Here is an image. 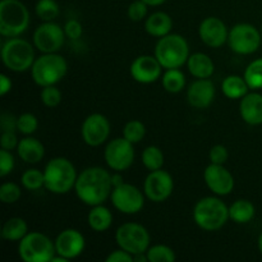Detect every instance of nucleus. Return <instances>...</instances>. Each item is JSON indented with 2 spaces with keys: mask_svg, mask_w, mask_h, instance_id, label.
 Masks as SVG:
<instances>
[{
  "mask_svg": "<svg viewBox=\"0 0 262 262\" xmlns=\"http://www.w3.org/2000/svg\"><path fill=\"white\" fill-rule=\"evenodd\" d=\"M261 35H262V27H261Z\"/></svg>",
  "mask_w": 262,
  "mask_h": 262,
  "instance_id": "3c124183",
  "label": "nucleus"
},
{
  "mask_svg": "<svg viewBox=\"0 0 262 262\" xmlns=\"http://www.w3.org/2000/svg\"><path fill=\"white\" fill-rule=\"evenodd\" d=\"M143 3L148 5V7H159V5H163L166 0H142Z\"/></svg>",
  "mask_w": 262,
  "mask_h": 262,
  "instance_id": "09e8293b",
  "label": "nucleus"
},
{
  "mask_svg": "<svg viewBox=\"0 0 262 262\" xmlns=\"http://www.w3.org/2000/svg\"><path fill=\"white\" fill-rule=\"evenodd\" d=\"M28 225L22 217H10L3 224L2 238L9 242H19L27 235Z\"/></svg>",
  "mask_w": 262,
  "mask_h": 262,
  "instance_id": "bb28decb",
  "label": "nucleus"
},
{
  "mask_svg": "<svg viewBox=\"0 0 262 262\" xmlns=\"http://www.w3.org/2000/svg\"><path fill=\"white\" fill-rule=\"evenodd\" d=\"M243 77L250 90H253V91L262 90V58L251 61L246 68Z\"/></svg>",
  "mask_w": 262,
  "mask_h": 262,
  "instance_id": "7c9ffc66",
  "label": "nucleus"
},
{
  "mask_svg": "<svg viewBox=\"0 0 262 262\" xmlns=\"http://www.w3.org/2000/svg\"><path fill=\"white\" fill-rule=\"evenodd\" d=\"M122 171H114V173L112 174V183H113V187H118L120 186V184L124 183V179H123V176Z\"/></svg>",
  "mask_w": 262,
  "mask_h": 262,
  "instance_id": "de8ad7c7",
  "label": "nucleus"
},
{
  "mask_svg": "<svg viewBox=\"0 0 262 262\" xmlns=\"http://www.w3.org/2000/svg\"><path fill=\"white\" fill-rule=\"evenodd\" d=\"M30 26V12L19 0L0 2V35L4 37H18Z\"/></svg>",
  "mask_w": 262,
  "mask_h": 262,
  "instance_id": "423d86ee",
  "label": "nucleus"
},
{
  "mask_svg": "<svg viewBox=\"0 0 262 262\" xmlns=\"http://www.w3.org/2000/svg\"><path fill=\"white\" fill-rule=\"evenodd\" d=\"M204 179L207 188L215 196H228L234 189V177L224 165L210 164L205 169Z\"/></svg>",
  "mask_w": 262,
  "mask_h": 262,
  "instance_id": "dca6fc26",
  "label": "nucleus"
},
{
  "mask_svg": "<svg viewBox=\"0 0 262 262\" xmlns=\"http://www.w3.org/2000/svg\"><path fill=\"white\" fill-rule=\"evenodd\" d=\"M174 191V181L168 171L159 169L150 171L143 182V193L150 201L160 204L166 201Z\"/></svg>",
  "mask_w": 262,
  "mask_h": 262,
  "instance_id": "4468645a",
  "label": "nucleus"
},
{
  "mask_svg": "<svg viewBox=\"0 0 262 262\" xmlns=\"http://www.w3.org/2000/svg\"><path fill=\"white\" fill-rule=\"evenodd\" d=\"M187 68L194 78H210L215 72V64L207 54L194 53L189 55Z\"/></svg>",
  "mask_w": 262,
  "mask_h": 262,
  "instance_id": "b1692460",
  "label": "nucleus"
},
{
  "mask_svg": "<svg viewBox=\"0 0 262 262\" xmlns=\"http://www.w3.org/2000/svg\"><path fill=\"white\" fill-rule=\"evenodd\" d=\"M55 253L53 241L40 232H28L18 245V255L25 262H50Z\"/></svg>",
  "mask_w": 262,
  "mask_h": 262,
  "instance_id": "6e6552de",
  "label": "nucleus"
},
{
  "mask_svg": "<svg viewBox=\"0 0 262 262\" xmlns=\"http://www.w3.org/2000/svg\"><path fill=\"white\" fill-rule=\"evenodd\" d=\"M145 136L146 127L141 120H129L128 123H125L124 128H123V137L129 141V142H132L133 145L141 142Z\"/></svg>",
  "mask_w": 262,
  "mask_h": 262,
  "instance_id": "f704fd0d",
  "label": "nucleus"
},
{
  "mask_svg": "<svg viewBox=\"0 0 262 262\" xmlns=\"http://www.w3.org/2000/svg\"><path fill=\"white\" fill-rule=\"evenodd\" d=\"M163 69V66L155 55H140L130 64L129 73L138 83L150 84L161 78Z\"/></svg>",
  "mask_w": 262,
  "mask_h": 262,
  "instance_id": "f3484780",
  "label": "nucleus"
},
{
  "mask_svg": "<svg viewBox=\"0 0 262 262\" xmlns=\"http://www.w3.org/2000/svg\"><path fill=\"white\" fill-rule=\"evenodd\" d=\"M161 83L164 90L169 94H179L186 86V76L181 68L165 69L161 76Z\"/></svg>",
  "mask_w": 262,
  "mask_h": 262,
  "instance_id": "c85d7f7f",
  "label": "nucleus"
},
{
  "mask_svg": "<svg viewBox=\"0 0 262 262\" xmlns=\"http://www.w3.org/2000/svg\"><path fill=\"white\" fill-rule=\"evenodd\" d=\"M54 245L56 253L69 261L82 255L86 247V239L79 230L69 228L59 233L54 241Z\"/></svg>",
  "mask_w": 262,
  "mask_h": 262,
  "instance_id": "a211bd4d",
  "label": "nucleus"
},
{
  "mask_svg": "<svg viewBox=\"0 0 262 262\" xmlns=\"http://www.w3.org/2000/svg\"><path fill=\"white\" fill-rule=\"evenodd\" d=\"M222 91L228 99L238 100L242 99L243 96H246V95L248 94L250 87H248L245 77L232 74V76H228L227 78L222 82Z\"/></svg>",
  "mask_w": 262,
  "mask_h": 262,
  "instance_id": "cd10ccee",
  "label": "nucleus"
},
{
  "mask_svg": "<svg viewBox=\"0 0 262 262\" xmlns=\"http://www.w3.org/2000/svg\"><path fill=\"white\" fill-rule=\"evenodd\" d=\"M145 193L130 183H123L114 187L112 192V204L119 212L125 215H135L145 206Z\"/></svg>",
  "mask_w": 262,
  "mask_h": 262,
  "instance_id": "9b49d317",
  "label": "nucleus"
},
{
  "mask_svg": "<svg viewBox=\"0 0 262 262\" xmlns=\"http://www.w3.org/2000/svg\"><path fill=\"white\" fill-rule=\"evenodd\" d=\"M239 114L243 122L248 125L262 124V95L258 92H248L241 99Z\"/></svg>",
  "mask_w": 262,
  "mask_h": 262,
  "instance_id": "412c9836",
  "label": "nucleus"
},
{
  "mask_svg": "<svg viewBox=\"0 0 262 262\" xmlns=\"http://www.w3.org/2000/svg\"><path fill=\"white\" fill-rule=\"evenodd\" d=\"M68 63L56 53L42 54L36 58L31 67V76L33 82L40 87L55 86L66 77Z\"/></svg>",
  "mask_w": 262,
  "mask_h": 262,
  "instance_id": "39448f33",
  "label": "nucleus"
},
{
  "mask_svg": "<svg viewBox=\"0 0 262 262\" xmlns=\"http://www.w3.org/2000/svg\"><path fill=\"white\" fill-rule=\"evenodd\" d=\"M20 183L23 188L28 191H37V189L45 187V176L43 171L38 169H27L20 177Z\"/></svg>",
  "mask_w": 262,
  "mask_h": 262,
  "instance_id": "72a5a7b5",
  "label": "nucleus"
},
{
  "mask_svg": "<svg viewBox=\"0 0 262 262\" xmlns=\"http://www.w3.org/2000/svg\"><path fill=\"white\" fill-rule=\"evenodd\" d=\"M14 165L15 160L12 151L2 148L0 150V177L5 178L7 176H9L13 171V169H14Z\"/></svg>",
  "mask_w": 262,
  "mask_h": 262,
  "instance_id": "ea45409f",
  "label": "nucleus"
},
{
  "mask_svg": "<svg viewBox=\"0 0 262 262\" xmlns=\"http://www.w3.org/2000/svg\"><path fill=\"white\" fill-rule=\"evenodd\" d=\"M36 15L43 22H53L60 13V8L55 0H38L35 7Z\"/></svg>",
  "mask_w": 262,
  "mask_h": 262,
  "instance_id": "2f4dec72",
  "label": "nucleus"
},
{
  "mask_svg": "<svg viewBox=\"0 0 262 262\" xmlns=\"http://www.w3.org/2000/svg\"><path fill=\"white\" fill-rule=\"evenodd\" d=\"M20 196H22V191L18 184L13 182H5L0 186V201L3 204H15L20 199Z\"/></svg>",
  "mask_w": 262,
  "mask_h": 262,
  "instance_id": "c9c22d12",
  "label": "nucleus"
},
{
  "mask_svg": "<svg viewBox=\"0 0 262 262\" xmlns=\"http://www.w3.org/2000/svg\"><path fill=\"white\" fill-rule=\"evenodd\" d=\"M141 160H142L143 166L146 169L154 171L163 169L165 158H164L163 151L158 146H147L141 155Z\"/></svg>",
  "mask_w": 262,
  "mask_h": 262,
  "instance_id": "c756f323",
  "label": "nucleus"
},
{
  "mask_svg": "<svg viewBox=\"0 0 262 262\" xmlns=\"http://www.w3.org/2000/svg\"><path fill=\"white\" fill-rule=\"evenodd\" d=\"M164 69L181 68L189 58V45L179 33H169L159 38L155 46V54Z\"/></svg>",
  "mask_w": 262,
  "mask_h": 262,
  "instance_id": "20e7f679",
  "label": "nucleus"
},
{
  "mask_svg": "<svg viewBox=\"0 0 262 262\" xmlns=\"http://www.w3.org/2000/svg\"><path fill=\"white\" fill-rule=\"evenodd\" d=\"M209 158L212 164L224 165L228 161V158H229V152H228V148L224 145H215L210 150Z\"/></svg>",
  "mask_w": 262,
  "mask_h": 262,
  "instance_id": "a19ab883",
  "label": "nucleus"
},
{
  "mask_svg": "<svg viewBox=\"0 0 262 262\" xmlns=\"http://www.w3.org/2000/svg\"><path fill=\"white\" fill-rule=\"evenodd\" d=\"M45 188L55 194H66L74 189L77 182L76 168L67 158H54L43 169Z\"/></svg>",
  "mask_w": 262,
  "mask_h": 262,
  "instance_id": "7ed1b4c3",
  "label": "nucleus"
},
{
  "mask_svg": "<svg viewBox=\"0 0 262 262\" xmlns=\"http://www.w3.org/2000/svg\"><path fill=\"white\" fill-rule=\"evenodd\" d=\"M215 99V86L209 78H197L187 90L188 104L194 109H207Z\"/></svg>",
  "mask_w": 262,
  "mask_h": 262,
  "instance_id": "aec40b11",
  "label": "nucleus"
},
{
  "mask_svg": "<svg viewBox=\"0 0 262 262\" xmlns=\"http://www.w3.org/2000/svg\"><path fill=\"white\" fill-rule=\"evenodd\" d=\"M147 8L148 5L146 3H143L142 0H135L128 7V18L132 22H141V20H143L147 17Z\"/></svg>",
  "mask_w": 262,
  "mask_h": 262,
  "instance_id": "58836bf2",
  "label": "nucleus"
},
{
  "mask_svg": "<svg viewBox=\"0 0 262 262\" xmlns=\"http://www.w3.org/2000/svg\"><path fill=\"white\" fill-rule=\"evenodd\" d=\"M40 99L45 106L56 107L61 102V92L56 86L42 87Z\"/></svg>",
  "mask_w": 262,
  "mask_h": 262,
  "instance_id": "4c0bfd02",
  "label": "nucleus"
},
{
  "mask_svg": "<svg viewBox=\"0 0 262 262\" xmlns=\"http://www.w3.org/2000/svg\"><path fill=\"white\" fill-rule=\"evenodd\" d=\"M104 159L113 171L127 170L135 161L133 143L125 140L124 137L114 138L105 147Z\"/></svg>",
  "mask_w": 262,
  "mask_h": 262,
  "instance_id": "f8f14e48",
  "label": "nucleus"
},
{
  "mask_svg": "<svg viewBox=\"0 0 262 262\" xmlns=\"http://www.w3.org/2000/svg\"><path fill=\"white\" fill-rule=\"evenodd\" d=\"M106 262H132L135 261L133 255H130L127 251L122 250V248H118V250L112 251V252L107 255Z\"/></svg>",
  "mask_w": 262,
  "mask_h": 262,
  "instance_id": "a18cd8bd",
  "label": "nucleus"
},
{
  "mask_svg": "<svg viewBox=\"0 0 262 262\" xmlns=\"http://www.w3.org/2000/svg\"><path fill=\"white\" fill-rule=\"evenodd\" d=\"M64 28L58 23L43 22L33 32V46L42 54L58 53L66 40Z\"/></svg>",
  "mask_w": 262,
  "mask_h": 262,
  "instance_id": "ddd939ff",
  "label": "nucleus"
},
{
  "mask_svg": "<svg viewBox=\"0 0 262 262\" xmlns=\"http://www.w3.org/2000/svg\"><path fill=\"white\" fill-rule=\"evenodd\" d=\"M2 60L9 71L22 73L32 67L35 58L33 46L19 37H10L2 48Z\"/></svg>",
  "mask_w": 262,
  "mask_h": 262,
  "instance_id": "0eeeda50",
  "label": "nucleus"
},
{
  "mask_svg": "<svg viewBox=\"0 0 262 262\" xmlns=\"http://www.w3.org/2000/svg\"><path fill=\"white\" fill-rule=\"evenodd\" d=\"M12 86V79H10L7 74H0V95H2V96H5L8 92H10Z\"/></svg>",
  "mask_w": 262,
  "mask_h": 262,
  "instance_id": "49530a36",
  "label": "nucleus"
},
{
  "mask_svg": "<svg viewBox=\"0 0 262 262\" xmlns=\"http://www.w3.org/2000/svg\"><path fill=\"white\" fill-rule=\"evenodd\" d=\"M113 220H114V217H113L112 211L106 206H104V204L92 206L89 215H87L89 227L97 233L106 232L112 227Z\"/></svg>",
  "mask_w": 262,
  "mask_h": 262,
  "instance_id": "393cba45",
  "label": "nucleus"
},
{
  "mask_svg": "<svg viewBox=\"0 0 262 262\" xmlns=\"http://www.w3.org/2000/svg\"><path fill=\"white\" fill-rule=\"evenodd\" d=\"M256 207L248 200H237L229 206V219L237 224H247L255 217Z\"/></svg>",
  "mask_w": 262,
  "mask_h": 262,
  "instance_id": "a878e982",
  "label": "nucleus"
},
{
  "mask_svg": "<svg viewBox=\"0 0 262 262\" xmlns=\"http://www.w3.org/2000/svg\"><path fill=\"white\" fill-rule=\"evenodd\" d=\"M118 247L127 251L135 257L140 253H146L150 247V233L138 223H124L115 232Z\"/></svg>",
  "mask_w": 262,
  "mask_h": 262,
  "instance_id": "1a4fd4ad",
  "label": "nucleus"
},
{
  "mask_svg": "<svg viewBox=\"0 0 262 262\" xmlns=\"http://www.w3.org/2000/svg\"><path fill=\"white\" fill-rule=\"evenodd\" d=\"M81 135L86 145L99 147L106 142L110 136L109 119L100 113L90 114L82 123Z\"/></svg>",
  "mask_w": 262,
  "mask_h": 262,
  "instance_id": "2eb2a0df",
  "label": "nucleus"
},
{
  "mask_svg": "<svg viewBox=\"0 0 262 262\" xmlns=\"http://www.w3.org/2000/svg\"><path fill=\"white\" fill-rule=\"evenodd\" d=\"M262 35L251 23H237L229 30L228 45L233 53L238 55H251L256 53L261 45Z\"/></svg>",
  "mask_w": 262,
  "mask_h": 262,
  "instance_id": "9d476101",
  "label": "nucleus"
},
{
  "mask_svg": "<svg viewBox=\"0 0 262 262\" xmlns=\"http://www.w3.org/2000/svg\"><path fill=\"white\" fill-rule=\"evenodd\" d=\"M17 119L18 117H14V115L10 114V113L8 112L3 113L2 117H0V127H2V132H4V130H14V132H18Z\"/></svg>",
  "mask_w": 262,
  "mask_h": 262,
  "instance_id": "c03bdc74",
  "label": "nucleus"
},
{
  "mask_svg": "<svg viewBox=\"0 0 262 262\" xmlns=\"http://www.w3.org/2000/svg\"><path fill=\"white\" fill-rule=\"evenodd\" d=\"M38 128V120L32 113H23L17 119L18 132L25 136H31L35 133Z\"/></svg>",
  "mask_w": 262,
  "mask_h": 262,
  "instance_id": "e433bc0d",
  "label": "nucleus"
},
{
  "mask_svg": "<svg viewBox=\"0 0 262 262\" xmlns=\"http://www.w3.org/2000/svg\"><path fill=\"white\" fill-rule=\"evenodd\" d=\"M193 220L205 232H216L229 220V207L219 197H204L194 205Z\"/></svg>",
  "mask_w": 262,
  "mask_h": 262,
  "instance_id": "f03ea898",
  "label": "nucleus"
},
{
  "mask_svg": "<svg viewBox=\"0 0 262 262\" xmlns=\"http://www.w3.org/2000/svg\"><path fill=\"white\" fill-rule=\"evenodd\" d=\"M257 245H258V251H260V253H261V255H262V232H261V234L258 235Z\"/></svg>",
  "mask_w": 262,
  "mask_h": 262,
  "instance_id": "8fccbe9b",
  "label": "nucleus"
},
{
  "mask_svg": "<svg viewBox=\"0 0 262 262\" xmlns=\"http://www.w3.org/2000/svg\"><path fill=\"white\" fill-rule=\"evenodd\" d=\"M64 32H66V36L71 40H78L79 37L83 33V28H82V25L79 20L77 19H69L68 22L64 25Z\"/></svg>",
  "mask_w": 262,
  "mask_h": 262,
  "instance_id": "37998d69",
  "label": "nucleus"
},
{
  "mask_svg": "<svg viewBox=\"0 0 262 262\" xmlns=\"http://www.w3.org/2000/svg\"><path fill=\"white\" fill-rule=\"evenodd\" d=\"M17 154L27 164H37L45 156V147L37 138L26 136L25 138L19 140L17 147Z\"/></svg>",
  "mask_w": 262,
  "mask_h": 262,
  "instance_id": "4be33fe9",
  "label": "nucleus"
},
{
  "mask_svg": "<svg viewBox=\"0 0 262 262\" xmlns=\"http://www.w3.org/2000/svg\"><path fill=\"white\" fill-rule=\"evenodd\" d=\"M19 140L17 137V132L14 130H4L2 132V137H0V146L2 148L8 151L17 150Z\"/></svg>",
  "mask_w": 262,
  "mask_h": 262,
  "instance_id": "79ce46f5",
  "label": "nucleus"
},
{
  "mask_svg": "<svg viewBox=\"0 0 262 262\" xmlns=\"http://www.w3.org/2000/svg\"><path fill=\"white\" fill-rule=\"evenodd\" d=\"M112 174L101 166H90L77 177L74 192L87 206L102 205L113 192Z\"/></svg>",
  "mask_w": 262,
  "mask_h": 262,
  "instance_id": "f257e3e1",
  "label": "nucleus"
},
{
  "mask_svg": "<svg viewBox=\"0 0 262 262\" xmlns=\"http://www.w3.org/2000/svg\"><path fill=\"white\" fill-rule=\"evenodd\" d=\"M199 36L206 46L219 49L228 42L229 31L220 18L207 17L200 23Z\"/></svg>",
  "mask_w": 262,
  "mask_h": 262,
  "instance_id": "6ab92c4d",
  "label": "nucleus"
},
{
  "mask_svg": "<svg viewBox=\"0 0 262 262\" xmlns=\"http://www.w3.org/2000/svg\"><path fill=\"white\" fill-rule=\"evenodd\" d=\"M173 28V19L165 12H155L145 20V30L152 37H164L169 35Z\"/></svg>",
  "mask_w": 262,
  "mask_h": 262,
  "instance_id": "5701e85b",
  "label": "nucleus"
},
{
  "mask_svg": "<svg viewBox=\"0 0 262 262\" xmlns=\"http://www.w3.org/2000/svg\"><path fill=\"white\" fill-rule=\"evenodd\" d=\"M146 256L148 262H173L177 258L173 248L165 245L151 246L146 251Z\"/></svg>",
  "mask_w": 262,
  "mask_h": 262,
  "instance_id": "473e14b6",
  "label": "nucleus"
}]
</instances>
